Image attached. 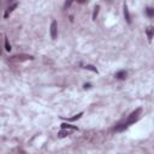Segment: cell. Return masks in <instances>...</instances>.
Wrapping results in <instances>:
<instances>
[{"label":"cell","instance_id":"6da1fadb","mask_svg":"<svg viewBox=\"0 0 154 154\" xmlns=\"http://www.w3.org/2000/svg\"><path fill=\"white\" fill-rule=\"evenodd\" d=\"M141 111L142 110L141 109H137V110H135L134 112H132L129 117H128V120L125 123H127L128 125H130V124H132V123H135L137 119H138V117H140V114H141Z\"/></svg>","mask_w":154,"mask_h":154},{"label":"cell","instance_id":"7a4b0ae2","mask_svg":"<svg viewBox=\"0 0 154 154\" xmlns=\"http://www.w3.org/2000/svg\"><path fill=\"white\" fill-rule=\"evenodd\" d=\"M57 32H58V25H57V22L53 21L52 24H51V37L52 39L57 37Z\"/></svg>","mask_w":154,"mask_h":154},{"label":"cell","instance_id":"3957f363","mask_svg":"<svg viewBox=\"0 0 154 154\" xmlns=\"http://www.w3.org/2000/svg\"><path fill=\"white\" fill-rule=\"evenodd\" d=\"M17 5H18L17 3H14V4H12L11 6H9V7L6 9V11H5V13H4V18H7V17H9L10 13H11V12H12V11H13V10L17 7Z\"/></svg>","mask_w":154,"mask_h":154},{"label":"cell","instance_id":"277c9868","mask_svg":"<svg viewBox=\"0 0 154 154\" xmlns=\"http://www.w3.org/2000/svg\"><path fill=\"white\" fill-rule=\"evenodd\" d=\"M146 34H147V36H148V40L152 41V37H153V35H154V28L148 27L146 29Z\"/></svg>","mask_w":154,"mask_h":154},{"label":"cell","instance_id":"5b68a950","mask_svg":"<svg viewBox=\"0 0 154 154\" xmlns=\"http://www.w3.org/2000/svg\"><path fill=\"white\" fill-rule=\"evenodd\" d=\"M124 17H125V19H127L128 23L131 22V19H130V14H129V10H128V5L124 4Z\"/></svg>","mask_w":154,"mask_h":154},{"label":"cell","instance_id":"8992f818","mask_svg":"<svg viewBox=\"0 0 154 154\" xmlns=\"http://www.w3.org/2000/svg\"><path fill=\"white\" fill-rule=\"evenodd\" d=\"M127 71H119V72L116 73V77H117L118 80H125L127 78Z\"/></svg>","mask_w":154,"mask_h":154},{"label":"cell","instance_id":"52a82bcc","mask_svg":"<svg viewBox=\"0 0 154 154\" xmlns=\"http://www.w3.org/2000/svg\"><path fill=\"white\" fill-rule=\"evenodd\" d=\"M128 127H129V125H128L127 123H123V124H119L118 127H116L114 130H116V131H123V130H125Z\"/></svg>","mask_w":154,"mask_h":154},{"label":"cell","instance_id":"ba28073f","mask_svg":"<svg viewBox=\"0 0 154 154\" xmlns=\"http://www.w3.org/2000/svg\"><path fill=\"white\" fill-rule=\"evenodd\" d=\"M61 129H65V130H68V129H72V130H78L76 127H72V125H70V124H61Z\"/></svg>","mask_w":154,"mask_h":154},{"label":"cell","instance_id":"9c48e42d","mask_svg":"<svg viewBox=\"0 0 154 154\" xmlns=\"http://www.w3.org/2000/svg\"><path fill=\"white\" fill-rule=\"evenodd\" d=\"M68 135H70V132H69L68 130H65V129H63V130L58 134L59 137H65V136H68Z\"/></svg>","mask_w":154,"mask_h":154},{"label":"cell","instance_id":"30bf717a","mask_svg":"<svg viewBox=\"0 0 154 154\" xmlns=\"http://www.w3.org/2000/svg\"><path fill=\"white\" fill-rule=\"evenodd\" d=\"M146 13H147V16H149V17H154V9L148 7V9L146 10Z\"/></svg>","mask_w":154,"mask_h":154},{"label":"cell","instance_id":"8fae6325","mask_svg":"<svg viewBox=\"0 0 154 154\" xmlns=\"http://www.w3.org/2000/svg\"><path fill=\"white\" fill-rule=\"evenodd\" d=\"M5 50L7 51V52L11 51V46H10V43H9V39H7V37H5Z\"/></svg>","mask_w":154,"mask_h":154},{"label":"cell","instance_id":"7c38bea8","mask_svg":"<svg viewBox=\"0 0 154 154\" xmlns=\"http://www.w3.org/2000/svg\"><path fill=\"white\" fill-rule=\"evenodd\" d=\"M82 114H83V113L81 112V113L76 114V116H75V117H72V118H68V120H69V122H73V120H77V119H80V118H81Z\"/></svg>","mask_w":154,"mask_h":154},{"label":"cell","instance_id":"4fadbf2b","mask_svg":"<svg viewBox=\"0 0 154 154\" xmlns=\"http://www.w3.org/2000/svg\"><path fill=\"white\" fill-rule=\"evenodd\" d=\"M99 9H100V6H96L95 9H94V13H93V19H95V18H96V14H98V12H99Z\"/></svg>","mask_w":154,"mask_h":154},{"label":"cell","instance_id":"5bb4252c","mask_svg":"<svg viewBox=\"0 0 154 154\" xmlns=\"http://www.w3.org/2000/svg\"><path fill=\"white\" fill-rule=\"evenodd\" d=\"M86 69H88V70H91V71H94V72H98V70H96L94 66H91V65H87Z\"/></svg>","mask_w":154,"mask_h":154},{"label":"cell","instance_id":"9a60e30c","mask_svg":"<svg viewBox=\"0 0 154 154\" xmlns=\"http://www.w3.org/2000/svg\"><path fill=\"white\" fill-rule=\"evenodd\" d=\"M84 88H86V89L87 88H90V84H89V83H88V84H84Z\"/></svg>","mask_w":154,"mask_h":154}]
</instances>
